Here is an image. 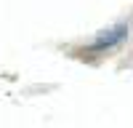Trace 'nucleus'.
I'll use <instances>...</instances> for the list:
<instances>
[{
  "instance_id": "f257e3e1",
  "label": "nucleus",
  "mask_w": 133,
  "mask_h": 128,
  "mask_svg": "<svg viewBox=\"0 0 133 128\" xmlns=\"http://www.w3.org/2000/svg\"><path fill=\"white\" fill-rule=\"evenodd\" d=\"M128 32H130V24L120 21V24L109 27V29H104V32H98V35H96V40L91 43V48H93V51L112 48V46H117V43H123V40L128 37Z\"/></svg>"
}]
</instances>
